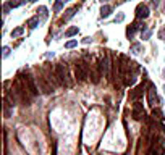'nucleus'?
Here are the masks:
<instances>
[{"mask_svg":"<svg viewBox=\"0 0 165 155\" xmlns=\"http://www.w3.org/2000/svg\"><path fill=\"white\" fill-rule=\"evenodd\" d=\"M13 89H15V92H16L19 100L25 102V105H29L33 94L29 92V89H28V86H26V82H25V79H23V78H16V79H15Z\"/></svg>","mask_w":165,"mask_h":155,"instance_id":"f257e3e1","label":"nucleus"},{"mask_svg":"<svg viewBox=\"0 0 165 155\" xmlns=\"http://www.w3.org/2000/svg\"><path fill=\"white\" fill-rule=\"evenodd\" d=\"M55 73H57V78H58V82L62 86H71V81H70V73H68V68L65 63H58L55 66Z\"/></svg>","mask_w":165,"mask_h":155,"instance_id":"f03ea898","label":"nucleus"},{"mask_svg":"<svg viewBox=\"0 0 165 155\" xmlns=\"http://www.w3.org/2000/svg\"><path fill=\"white\" fill-rule=\"evenodd\" d=\"M75 74H76V79L78 81H86L87 79V74H89V66L86 65L84 62H76L75 65Z\"/></svg>","mask_w":165,"mask_h":155,"instance_id":"7ed1b4c3","label":"nucleus"},{"mask_svg":"<svg viewBox=\"0 0 165 155\" xmlns=\"http://www.w3.org/2000/svg\"><path fill=\"white\" fill-rule=\"evenodd\" d=\"M100 71H102V74L104 76H110V68H112V62H110V53H107L104 55V58H102V62H100Z\"/></svg>","mask_w":165,"mask_h":155,"instance_id":"20e7f679","label":"nucleus"},{"mask_svg":"<svg viewBox=\"0 0 165 155\" xmlns=\"http://www.w3.org/2000/svg\"><path fill=\"white\" fill-rule=\"evenodd\" d=\"M25 82H26V86H28V89H29V92L33 94V95H37L39 94V89H37V86H36V81H34V78L31 76V74H25Z\"/></svg>","mask_w":165,"mask_h":155,"instance_id":"39448f33","label":"nucleus"},{"mask_svg":"<svg viewBox=\"0 0 165 155\" xmlns=\"http://www.w3.org/2000/svg\"><path fill=\"white\" fill-rule=\"evenodd\" d=\"M147 102H149V105H151V107H155L157 103H159V97H157L155 87L152 84L149 86V89H147Z\"/></svg>","mask_w":165,"mask_h":155,"instance_id":"423d86ee","label":"nucleus"},{"mask_svg":"<svg viewBox=\"0 0 165 155\" xmlns=\"http://www.w3.org/2000/svg\"><path fill=\"white\" fill-rule=\"evenodd\" d=\"M37 79V82H39V87H41V90L44 94H52L54 92V86L49 84V82L46 81V78L44 76H39V78H36Z\"/></svg>","mask_w":165,"mask_h":155,"instance_id":"0eeeda50","label":"nucleus"},{"mask_svg":"<svg viewBox=\"0 0 165 155\" xmlns=\"http://www.w3.org/2000/svg\"><path fill=\"white\" fill-rule=\"evenodd\" d=\"M149 16V7L146 3H139L136 7V18L138 19H146Z\"/></svg>","mask_w":165,"mask_h":155,"instance_id":"6e6552de","label":"nucleus"},{"mask_svg":"<svg viewBox=\"0 0 165 155\" xmlns=\"http://www.w3.org/2000/svg\"><path fill=\"white\" fill-rule=\"evenodd\" d=\"M143 116H144V108L139 102H136L134 107H133V118L136 121H139V120H143Z\"/></svg>","mask_w":165,"mask_h":155,"instance_id":"1a4fd4ad","label":"nucleus"},{"mask_svg":"<svg viewBox=\"0 0 165 155\" xmlns=\"http://www.w3.org/2000/svg\"><path fill=\"white\" fill-rule=\"evenodd\" d=\"M144 89H146V86H144V84H139L136 89H133L131 92H130V99H131V100H138L139 97H143Z\"/></svg>","mask_w":165,"mask_h":155,"instance_id":"9d476101","label":"nucleus"},{"mask_svg":"<svg viewBox=\"0 0 165 155\" xmlns=\"http://www.w3.org/2000/svg\"><path fill=\"white\" fill-rule=\"evenodd\" d=\"M100 76H102L100 66H91V81L94 82V84H97L100 81Z\"/></svg>","mask_w":165,"mask_h":155,"instance_id":"9b49d317","label":"nucleus"},{"mask_svg":"<svg viewBox=\"0 0 165 155\" xmlns=\"http://www.w3.org/2000/svg\"><path fill=\"white\" fill-rule=\"evenodd\" d=\"M138 29H141V27L136 24V23H133V24L128 26V29H126V36H128V39H133V36L136 34V31H138Z\"/></svg>","mask_w":165,"mask_h":155,"instance_id":"f8f14e48","label":"nucleus"},{"mask_svg":"<svg viewBox=\"0 0 165 155\" xmlns=\"http://www.w3.org/2000/svg\"><path fill=\"white\" fill-rule=\"evenodd\" d=\"M112 10H113V8H112L110 5H102V8H100V16H102V18H107L108 15L112 13Z\"/></svg>","mask_w":165,"mask_h":155,"instance_id":"ddd939ff","label":"nucleus"},{"mask_svg":"<svg viewBox=\"0 0 165 155\" xmlns=\"http://www.w3.org/2000/svg\"><path fill=\"white\" fill-rule=\"evenodd\" d=\"M37 24H39V15H37V16H33V18H29V19H28V26H29L31 29L37 27Z\"/></svg>","mask_w":165,"mask_h":155,"instance_id":"4468645a","label":"nucleus"},{"mask_svg":"<svg viewBox=\"0 0 165 155\" xmlns=\"http://www.w3.org/2000/svg\"><path fill=\"white\" fill-rule=\"evenodd\" d=\"M76 10H78V8H76V7H75V8H70V10H66V11H65L66 15H63V19H65V21H68V19H71V18L75 16V11H76Z\"/></svg>","mask_w":165,"mask_h":155,"instance_id":"2eb2a0df","label":"nucleus"},{"mask_svg":"<svg viewBox=\"0 0 165 155\" xmlns=\"http://www.w3.org/2000/svg\"><path fill=\"white\" fill-rule=\"evenodd\" d=\"M78 33H79L78 26H73V27H70V29L65 33V37H71V36H75V34H78Z\"/></svg>","mask_w":165,"mask_h":155,"instance_id":"dca6fc26","label":"nucleus"},{"mask_svg":"<svg viewBox=\"0 0 165 155\" xmlns=\"http://www.w3.org/2000/svg\"><path fill=\"white\" fill-rule=\"evenodd\" d=\"M23 33H25V27L19 26V27H16V29L11 31V37H18V36H21Z\"/></svg>","mask_w":165,"mask_h":155,"instance_id":"f3484780","label":"nucleus"},{"mask_svg":"<svg viewBox=\"0 0 165 155\" xmlns=\"http://www.w3.org/2000/svg\"><path fill=\"white\" fill-rule=\"evenodd\" d=\"M152 116L157 118V120H162V118H164V113L160 112L159 108H154V110H152Z\"/></svg>","mask_w":165,"mask_h":155,"instance_id":"a211bd4d","label":"nucleus"},{"mask_svg":"<svg viewBox=\"0 0 165 155\" xmlns=\"http://www.w3.org/2000/svg\"><path fill=\"white\" fill-rule=\"evenodd\" d=\"M62 7H63V2H62V0H55V3H54V11H60V10H62Z\"/></svg>","mask_w":165,"mask_h":155,"instance_id":"6ab92c4d","label":"nucleus"},{"mask_svg":"<svg viewBox=\"0 0 165 155\" xmlns=\"http://www.w3.org/2000/svg\"><path fill=\"white\" fill-rule=\"evenodd\" d=\"M131 52H133V53H139V52H141V44H133V45H131Z\"/></svg>","mask_w":165,"mask_h":155,"instance_id":"aec40b11","label":"nucleus"},{"mask_svg":"<svg viewBox=\"0 0 165 155\" xmlns=\"http://www.w3.org/2000/svg\"><path fill=\"white\" fill-rule=\"evenodd\" d=\"M25 2V0H11V2H8V5L11 7V8H15V7H18V5H21V3Z\"/></svg>","mask_w":165,"mask_h":155,"instance_id":"412c9836","label":"nucleus"},{"mask_svg":"<svg viewBox=\"0 0 165 155\" xmlns=\"http://www.w3.org/2000/svg\"><path fill=\"white\" fill-rule=\"evenodd\" d=\"M76 45H78V41H68V42L65 44L66 49H73V47H76Z\"/></svg>","mask_w":165,"mask_h":155,"instance_id":"4be33fe9","label":"nucleus"},{"mask_svg":"<svg viewBox=\"0 0 165 155\" xmlns=\"http://www.w3.org/2000/svg\"><path fill=\"white\" fill-rule=\"evenodd\" d=\"M37 13H41L42 16L46 18V16H47V8H46V7H39V8H37Z\"/></svg>","mask_w":165,"mask_h":155,"instance_id":"5701e85b","label":"nucleus"},{"mask_svg":"<svg viewBox=\"0 0 165 155\" xmlns=\"http://www.w3.org/2000/svg\"><path fill=\"white\" fill-rule=\"evenodd\" d=\"M159 39H162V41H165V27H162V29L159 31Z\"/></svg>","mask_w":165,"mask_h":155,"instance_id":"b1692460","label":"nucleus"},{"mask_svg":"<svg viewBox=\"0 0 165 155\" xmlns=\"http://www.w3.org/2000/svg\"><path fill=\"white\" fill-rule=\"evenodd\" d=\"M123 19H125V15H123V13H120V15H118V16H116V18H115V23H122V21H123Z\"/></svg>","mask_w":165,"mask_h":155,"instance_id":"393cba45","label":"nucleus"},{"mask_svg":"<svg viewBox=\"0 0 165 155\" xmlns=\"http://www.w3.org/2000/svg\"><path fill=\"white\" fill-rule=\"evenodd\" d=\"M151 34H152L151 31H147V29H146V31H144V36H143V39H144V41H147V39L151 37Z\"/></svg>","mask_w":165,"mask_h":155,"instance_id":"a878e982","label":"nucleus"},{"mask_svg":"<svg viewBox=\"0 0 165 155\" xmlns=\"http://www.w3.org/2000/svg\"><path fill=\"white\" fill-rule=\"evenodd\" d=\"M10 8H11V7L8 5V3H5V5H3V13L7 15V13H8V11H10Z\"/></svg>","mask_w":165,"mask_h":155,"instance_id":"bb28decb","label":"nucleus"},{"mask_svg":"<svg viewBox=\"0 0 165 155\" xmlns=\"http://www.w3.org/2000/svg\"><path fill=\"white\" fill-rule=\"evenodd\" d=\"M8 52H10L8 47H3V57H8Z\"/></svg>","mask_w":165,"mask_h":155,"instance_id":"cd10ccee","label":"nucleus"},{"mask_svg":"<svg viewBox=\"0 0 165 155\" xmlns=\"http://www.w3.org/2000/svg\"><path fill=\"white\" fill-rule=\"evenodd\" d=\"M159 3H160V0H152V5L154 7H159Z\"/></svg>","mask_w":165,"mask_h":155,"instance_id":"c85d7f7f","label":"nucleus"},{"mask_svg":"<svg viewBox=\"0 0 165 155\" xmlns=\"http://www.w3.org/2000/svg\"><path fill=\"white\" fill-rule=\"evenodd\" d=\"M83 42H84V44H89V42H91V37H86V39H84Z\"/></svg>","mask_w":165,"mask_h":155,"instance_id":"c756f323","label":"nucleus"},{"mask_svg":"<svg viewBox=\"0 0 165 155\" xmlns=\"http://www.w3.org/2000/svg\"><path fill=\"white\" fill-rule=\"evenodd\" d=\"M146 155H154V152H152V150H151V149H149V150H147V154H146Z\"/></svg>","mask_w":165,"mask_h":155,"instance_id":"7c9ffc66","label":"nucleus"},{"mask_svg":"<svg viewBox=\"0 0 165 155\" xmlns=\"http://www.w3.org/2000/svg\"><path fill=\"white\" fill-rule=\"evenodd\" d=\"M62 2H63V3H65V2H70V0H62Z\"/></svg>","mask_w":165,"mask_h":155,"instance_id":"2f4dec72","label":"nucleus"},{"mask_svg":"<svg viewBox=\"0 0 165 155\" xmlns=\"http://www.w3.org/2000/svg\"><path fill=\"white\" fill-rule=\"evenodd\" d=\"M29 2H37V0H29Z\"/></svg>","mask_w":165,"mask_h":155,"instance_id":"473e14b6","label":"nucleus"},{"mask_svg":"<svg viewBox=\"0 0 165 155\" xmlns=\"http://www.w3.org/2000/svg\"><path fill=\"white\" fill-rule=\"evenodd\" d=\"M100 2H102V3H104V2H107V0H100Z\"/></svg>","mask_w":165,"mask_h":155,"instance_id":"72a5a7b5","label":"nucleus"},{"mask_svg":"<svg viewBox=\"0 0 165 155\" xmlns=\"http://www.w3.org/2000/svg\"><path fill=\"white\" fill-rule=\"evenodd\" d=\"M164 76H165V68H164Z\"/></svg>","mask_w":165,"mask_h":155,"instance_id":"f704fd0d","label":"nucleus"},{"mask_svg":"<svg viewBox=\"0 0 165 155\" xmlns=\"http://www.w3.org/2000/svg\"><path fill=\"white\" fill-rule=\"evenodd\" d=\"M164 90H165V86H164Z\"/></svg>","mask_w":165,"mask_h":155,"instance_id":"c9c22d12","label":"nucleus"}]
</instances>
